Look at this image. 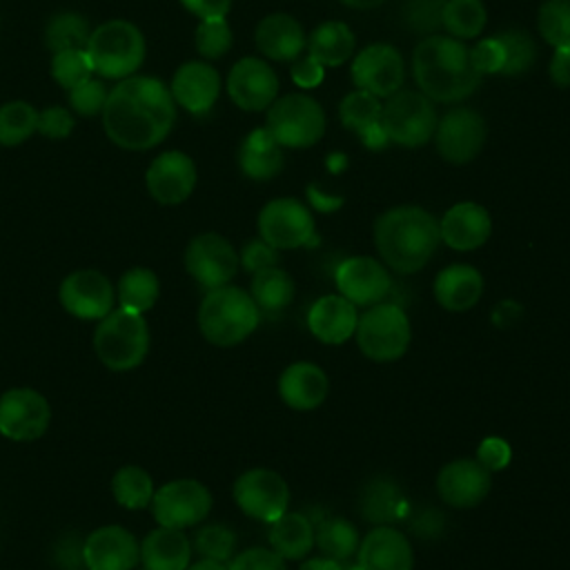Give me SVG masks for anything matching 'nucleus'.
Returning <instances> with one entry per match:
<instances>
[{
    "label": "nucleus",
    "instance_id": "nucleus-1",
    "mask_svg": "<svg viewBox=\"0 0 570 570\" xmlns=\"http://www.w3.org/2000/svg\"><path fill=\"white\" fill-rule=\"evenodd\" d=\"M176 120V102L165 82L149 76L122 78L107 96L102 125L122 149L142 151L167 138Z\"/></svg>",
    "mask_w": 570,
    "mask_h": 570
},
{
    "label": "nucleus",
    "instance_id": "nucleus-2",
    "mask_svg": "<svg viewBox=\"0 0 570 570\" xmlns=\"http://www.w3.org/2000/svg\"><path fill=\"white\" fill-rule=\"evenodd\" d=\"M439 243V220L416 205L392 207L374 223L376 252L399 274H414L425 267Z\"/></svg>",
    "mask_w": 570,
    "mask_h": 570
},
{
    "label": "nucleus",
    "instance_id": "nucleus-3",
    "mask_svg": "<svg viewBox=\"0 0 570 570\" xmlns=\"http://www.w3.org/2000/svg\"><path fill=\"white\" fill-rule=\"evenodd\" d=\"M414 80L432 102H456L481 85V73L472 67L470 49L452 36H428L412 53Z\"/></svg>",
    "mask_w": 570,
    "mask_h": 570
},
{
    "label": "nucleus",
    "instance_id": "nucleus-4",
    "mask_svg": "<svg viewBox=\"0 0 570 570\" xmlns=\"http://www.w3.org/2000/svg\"><path fill=\"white\" fill-rule=\"evenodd\" d=\"M261 321V312L249 292L236 285H220L205 294L198 307L200 334L218 347L243 343Z\"/></svg>",
    "mask_w": 570,
    "mask_h": 570
},
{
    "label": "nucleus",
    "instance_id": "nucleus-5",
    "mask_svg": "<svg viewBox=\"0 0 570 570\" xmlns=\"http://www.w3.org/2000/svg\"><path fill=\"white\" fill-rule=\"evenodd\" d=\"M94 350L102 365L114 372L138 367L149 352V327L142 314L129 309L109 312L94 332Z\"/></svg>",
    "mask_w": 570,
    "mask_h": 570
},
{
    "label": "nucleus",
    "instance_id": "nucleus-6",
    "mask_svg": "<svg viewBox=\"0 0 570 570\" xmlns=\"http://www.w3.org/2000/svg\"><path fill=\"white\" fill-rule=\"evenodd\" d=\"M85 49L94 71L109 80L134 76L145 60V38L140 29L127 20H107L96 27Z\"/></svg>",
    "mask_w": 570,
    "mask_h": 570
},
{
    "label": "nucleus",
    "instance_id": "nucleus-7",
    "mask_svg": "<svg viewBox=\"0 0 570 570\" xmlns=\"http://www.w3.org/2000/svg\"><path fill=\"white\" fill-rule=\"evenodd\" d=\"M354 336L361 354L376 363H390L407 352L412 327L403 307L381 301L358 316Z\"/></svg>",
    "mask_w": 570,
    "mask_h": 570
},
{
    "label": "nucleus",
    "instance_id": "nucleus-8",
    "mask_svg": "<svg viewBox=\"0 0 570 570\" xmlns=\"http://www.w3.org/2000/svg\"><path fill=\"white\" fill-rule=\"evenodd\" d=\"M267 131L281 147H312L325 134V111L318 100L307 94H287L269 105Z\"/></svg>",
    "mask_w": 570,
    "mask_h": 570
},
{
    "label": "nucleus",
    "instance_id": "nucleus-9",
    "mask_svg": "<svg viewBox=\"0 0 570 570\" xmlns=\"http://www.w3.org/2000/svg\"><path fill=\"white\" fill-rule=\"evenodd\" d=\"M381 127L390 142L423 147L436 131L434 102L421 91L399 89L381 109Z\"/></svg>",
    "mask_w": 570,
    "mask_h": 570
},
{
    "label": "nucleus",
    "instance_id": "nucleus-10",
    "mask_svg": "<svg viewBox=\"0 0 570 570\" xmlns=\"http://www.w3.org/2000/svg\"><path fill=\"white\" fill-rule=\"evenodd\" d=\"M212 510V492L196 479H174L160 485L151 499V514L165 528H191Z\"/></svg>",
    "mask_w": 570,
    "mask_h": 570
},
{
    "label": "nucleus",
    "instance_id": "nucleus-11",
    "mask_svg": "<svg viewBox=\"0 0 570 570\" xmlns=\"http://www.w3.org/2000/svg\"><path fill=\"white\" fill-rule=\"evenodd\" d=\"M234 501L252 519L272 523L289 505L287 481L269 468H249L234 481Z\"/></svg>",
    "mask_w": 570,
    "mask_h": 570
},
{
    "label": "nucleus",
    "instance_id": "nucleus-12",
    "mask_svg": "<svg viewBox=\"0 0 570 570\" xmlns=\"http://www.w3.org/2000/svg\"><path fill=\"white\" fill-rule=\"evenodd\" d=\"M258 234L276 249H296L314 238V216L296 198H274L258 214Z\"/></svg>",
    "mask_w": 570,
    "mask_h": 570
},
{
    "label": "nucleus",
    "instance_id": "nucleus-13",
    "mask_svg": "<svg viewBox=\"0 0 570 570\" xmlns=\"http://www.w3.org/2000/svg\"><path fill=\"white\" fill-rule=\"evenodd\" d=\"M240 258L234 245L214 232L198 234L185 249V267L189 276L207 289L227 285L238 272Z\"/></svg>",
    "mask_w": 570,
    "mask_h": 570
},
{
    "label": "nucleus",
    "instance_id": "nucleus-14",
    "mask_svg": "<svg viewBox=\"0 0 570 570\" xmlns=\"http://www.w3.org/2000/svg\"><path fill=\"white\" fill-rule=\"evenodd\" d=\"M51 423L49 401L31 387H13L0 396V434L9 441H36Z\"/></svg>",
    "mask_w": 570,
    "mask_h": 570
},
{
    "label": "nucleus",
    "instance_id": "nucleus-15",
    "mask_svg": "<svg viewBox=\"0 0 570 570\" xmlns=\"http://www.w3.org/2000/svg\"><path fill=\"white\" fill-rule=\"evenodd\" d=\"M62 307L82 321H100L114 312L116 292L98 269H78L62 278L58 289Z\"/></svg>",
    "mask_w": 570,
    "mask_h": 570
},
{
    "label": "nucleus",
    "instance_id": "nucleus-16",
    "mask_svg": "<svg viewBox=\"0 0 570 570\" xmlns=\"http://www.w3.org/2000/svg\"><path fill=\"white\" fill-rule=\"evenodd\" d=\"M405 78V65L396 47L385 42L367 45L352 60V80L356 89L370 91L376 98L396 94Z\"/></svg>",
    "mask_w": 570,
    "mask_h": 570
},
{
    "label": "nucleus",
    "instance_id": "nucleus-17",
    "mask_svg": "<svg viewBox=\"0 0 570 570\" xmlns=\"http://www.w3.org/2000/svg\"><path fill=\"white\" fill-rule=\"evenodd\" d=\"M434 140L443 160L465 165L481 151L485 142V120L474 109L456 107L436 122Z\"/></svg>",
    "mask_w": 570,
    "mask_h": 570
},
{
    "label": "nucleus",
    "instance_id": "nucleus-18",
    "mask_svg": "<svg viewBox=\"0 0 570 570\" xmlns=\"http://www.w3.org/2000/svg\"><path fill=\"white\" fill-rule=\"evenodd\" d=\"M338 294L345 296L354 305H376L381 303L390 289L392 278L381 261L372 256H350L345 258L334 274Z\"/></svg>",
    "mask_w": 570,
    "mask_h": 570
},
{
    "label": "nucleus",
    "instance_id": "nucleus-19",
    "mask_svg": "<svg viewBox=\"0 0 570 570\" xmlns=\"http://www.w3.org/2000/svg\"><path fill=\"white\" fill-rule=\"evenodd\" d=\"M227 94L243 111L267 109L276 100L278 76L261 58H240L227 76Z\"/></svg>",
    "mask_w": 570,
    "mask_h": 570
},
{
    "label": "nucleus",
    "instance_id": "nucleus-20",
    "mask_svg": "<svg viewBox=\"0 0 570 570\" xmlns=\"http://www.w3.org/2000/svg\"><path fill=\"white\" fill-rule=\"evenodd\" d=\"M492 488V472L476 459H454L436 474L439 497L459 510L479 505Z\"/></svg>",
    "mask_w": 570,
    "mask_h": 570
},
{
    "label": "nucleus",
    "instance_id": "nucleus-21",
    "mask_svg": "<svg viewBox=\"0 0 570 570\" xmlns=\"http://www.w3.org/2000/svg\"><path fill=\"white\" fill-rule=\"evenodd\" d=\"M140 543L122 525H100L82 543V563L89 570H134Z\"/></svg>",
    "mask_w": 570,
    "mask_h": 570
},
{
    "label": "nucleus",
    "instance_id": "nucleus-22",
    "mask_svg": "<svg viewBox=\"0 0 570 570\" xmlns=\"http://www.w3.org/2000/svg\"><path fill=\"white\" fill-rule=\"evenodd\" d=\"M147 189L160 205L187 200L196 187V165L183 151H163L147 167Z\"/></svg>",
    "mask_w": 570,
    "mask_h": 570
},
{
    "label": "nucleus",
    "instance_id": "nucleus-23",
    "mask_svg": "<svg viewBox=\"0 0 570 570\" xmlns=\"http://www.w3.org/2000/svg\"><path fill=\"white\" fill-rule=\"evenodd\" d=\"M356 566L361 570H412L414 550L394 525H374L358 543Z\"/></svg>",
    "mask_w": 570,
    "mask_h": 570
},
{
    "label": "nucleus",
    "instance_id": "nucleus-24",
    "mask_svg": "<svg viewBox=\"0 0 570 570\" xmlns=\"http://www.w3.org/2000/svg\"><path fill=\"white\" fill-rule=\"evenodd\" d=\"M441 240L456 249V252H470L481 247L490 234H492V218L488 209L479 203L463 200L452 205L443 218L439 220Z\"/></svg>",
    "mask_w": 570,
    "mask_h": 570
},
{
    "label": "nucleus",
    "instance_id": "nucleus-25",
    "mask_svg": "<svg viewBox=\"0 0 570 570\" xmlns=\"http://www.w3.org/2000/svg\"><path fill=\"white\" fill-rule=\"evenodd\" d=\"M169 91L174 102H178L183 109L194 116H203L214 107L220 94V76L207 62H185L174 73Z\"/></svg>",
    "mask_w": 570,
    "mask_h": 570
},
{
    "label": "nucleus",
    "instance_id": "nucleus-26",
    "mask_svg": "<svg viewBox=\"0 0 570 570\" xmlns=\"http://www.w3.org/2000/svg\"><path fill=\"white\" fill-rule=\"evenodd\" d=\"M278 394L292 410H314L330 394V379L312 361H296L287 365L278 379Z\"/></svg>",
    "mask_w": 570,
    "mask_h": 570
},
{
    "label": "nucleus",
    "instance_id": "nucleus-27",
    "mask_svg": "<svg viewBox=\"0 0 570 570\" xmlns=\"http://www.w3.org/2000/svg\"><path fill=\"white\" fill-rule=\"evenodd\" d=\"M358 323L356 305L341 294L321 296L307 312L309 332L327 345H341L354 336Z\"/></svg>",
    "mask_w": 570,
    "mask_h": 570
},
{
    "label": "nucleus",
    "instance_id": "nucleus-28",
    "mask_svg": "<svg viewBox=\"0 0 570 570\" xmlns=\"http://www.w3.org/2000/svg\"><path fill=\"white\" fill-rule=\"evenodd\" d=\"M381 98L370 91L354 89L341 100L338 118L347 129L358 134L365 147L383 149L390 140L381 127Z\"/></svg>",
    "mask_w": 570,
    "mask_h": 570
},
{
    "label": "nucleus",
    "instance_id": "nucleus-29",
    "mask_svg": "<svg viewBox=\"0 0 570 570\" xmlns=\"http://www.w3.org/2000/svg\"><path fill=\"white\" fill-rule=\"evenodd\" d=\"M483 294V276L472 265H448L434 278V298L448 312H468Z\"/></svg>",
    "mask_w": 570,
    "mask_h": 570
},
{
    "label": "nucleus",
    "instance_id": "nucleus-30",
    "mask_svg": "<svg viewBox=\"0 0 570 570\" xmlns=\"http://www.w3.org/2000/svg\"><path fill=\"white\" fill-rule=\"evenodd\" d=\"M305 45L303 27L287 13H269L256 27V47L272 60H296Z\"/></svg>",
    "mask_w": 570,
    "mask_h": 570
},
{
    "label": "nucleus",
    "instance_id": "nucleus-31",
    "mask_svg": "<svg viewBox=\"0 0 570 570\" xmlns=\"http://www.w3.org/2000/svg\"><path fill=\"white\" fill-rule=\"evenodd\" d=\"M140 563L145 570H187L191 543L183 530L160 525L142 539Z\"/></svg>",
    "mask_w": 570,
    "mask_h": 570
},
{
    "label": "nucleus",
    "instance_id": "nucleus-32",
    "mask_svg": "<svg viewBox=\"0 0 570 570\" xmlns=\"http://www.w3.org/2000/svg\"><path fill=\"white\" fill-rule=\"evenodd\" d=\"M238 165L240 171L252 180H269L274 178L283 165V147L276 142V138L267 131V127L254 129L245 136L238 149Z\"/></svg>",
    "mask_w": 570,
    "mask_h": 570
},
{
    "label": "nucleus",
    "instance_id": "nucleus-33",
    "mask_svg": "<svg viewBox=\"0 0 570 570\" xmlns=\"http://www.w3.org/2000/svg\"><path fill=\"white\" fill-rule=\"evenodd\" d=\"M269 546L287 561H298L314 548V525L301 512H283L269 523Z\"/></svg>",
    "mask_w": 570,
    "mask_h": 570
},
{
    "label": "nucleus",
    "instance_id": "nucleus-34",
    "mask_svg": "<svg viewBox=\"0 0 570 570\" xmlns=\"http://www.w3.org/2000/svg\"><path fill=\"white\" fill-rule=\"evenodd\" d=\"M405 497L401 488L390 479H372L358 497L361 517L374 525H392L403 517Z\"/></svg>",
    "mask_w": 570,
    "mask_h": 570
},
{
    "label": "nucleus",
    "instance_id": "nucleus-35",
    "mask_svg": "<svg viewBox=\"0 0 570 570\" xmlns=\"http://www.w3.org/2000/svg\"><path fill=\"white\" fill-rule=\"evenodd\" d=\"M307 53L323 67H338L354 53V33L345 22H321L307 38Z\"/></svg>",
    "mask_w": 570,
    "mask_h": 570
},
{
    "label": "nucleus",
    "instance_id": "nucleus-36",
    "mask_svg": "<svg viewBox=\"0 0 570 570\" xmlns=\"http://www.w3.org/2000/svg\"><path fill=\"white\" fill-rule=\"evenodd\" d=\"M294 289L296 287L292 276L276 265V267L261 269L252 276L249 296L254 298L258 312L278 314L285 307H289V303L294 301Z\"/></svg>",
    "mask_w": 570,
    "mask_h": 570
},
{
    "label": "nucleus",
    "instance_id": "nucleus-37",
    "mask_svg": "<svg viewBox=\"0 0 570 570\" xmlns=\"http://www.w3.org/2000/svg\"><path fill=\"white\" fill-rule=\"evenodd\" d=\"M160 296L158 276L147 267H131L127 269L116 287V301L122 309L142 314L156 305Z\"/></svg>",
    "mask_w": 570,
    "mask_h": 570
},
{
    "label": "nucleus",
    "instance_id": "nucleus-38",
    "mask_svg": "<svg viewBox=\"0 0 570 570\" xmlns=\"http://www.w3.org/2000/svg\"><path fill=\"white\" fill-rule=\"evenodd\" d=\"M361 537L354 523L341 517H330L318 523L314 530V546L323 552V557L336 559V561H350L358 550Z\"/></svg>",
    "mask_w": 570,
    "mask_h": 570
},
{
    "label": "nucleus",
    "instance_id": "nucleus-39",
    "mask_svg": "<svg viewBox=\"0 0 570 570\" xmlns=\"http://www.w3.org/2000/svg\"><path fill=\"white\" fill-rule=\"evenodd\" d=\"M114 499L127 510H142L154 499V481L147 470L138 465H122L111 479Z\"/></svg>",
    "mask_w": 570,
    "mask_h": 570
},
{
    "label": "nucleus",
    "instance_id": "nucleus-40",
    "mask_svg": "<svg viewBox=\"0 0 570 570\" xmlns=\"http://www.w3.org/2000/svg\"><path fill=\"white\" fill-rule=\"evenodd\" d=\"M488 20L485 4L481 0H445L441 24L456 40L476 38Z\"/></svg>",
    "mask_w": 570,
    "mask_h": 570
},
{
    "label": "nucleus",
    "instance_id": "nucleus-41",
    "mask_svg": "<svg viewBox=\"0 0 570 570\" xmlns=\"http://www.w3.org/2000/svg\"><path fill=\"white\" fill-rule=\"evenodd\" d=\"M89 36H91V29L85 16L65 11L49 20L45 31V42L56 53L62 49H85Z\"/></svg>",
    "mask_w": 570,
    "mask_h": 570
},
{
    "label": "nucleus",
    "instance_id": "nucleus-42",
    "mask_svg": "<svg viewBox=\"0 0 570 570\" xmlns=\"http://www.w3.org/2000/svg\"><path fill=\"white\" fill-rule=\"evenodd\" d=\"M38 129V111L24 100L0 107V145L16 147Z\"/></svg>",
    "mask_w": 570,
    "mask_h": 570
},
{
    "label": "nucleus",
    "instance_id": "nucleus-43",
    "mask_svg": "<svg viewBox=\"0 0 570 570\" xmlns=\"http://www.w3.org/2000/svg\"><path fill=\"white\" fill-rule=\"evenodd\" d=\"M497 38L501 40L503 51H505V65H503L501 73L519 76V73H525L534 65L537 45L528 31L505 29V31H499Z\"/></svg>",
    "mask_w": 570,
    "mask_h": 570
},
{
    "label": "nucleus",
    "instance_id": "nucleus-44",
    "mask_svg": "<svg viewBox=\"0 0 570 570\" xmlns=\"http://www.w3.org/2000/svg\"><path fill=\"white\" fill-rule=\"evenodd\" d=\"M537 24L548 45L570 47V0H546L539 7Z\"/></svg>",
    "mask_w": 570,
    "mask_h": 570
},
{
    "label": "nucleus",
    "instance_id": "nucleus-45",
    "mask_svg": "<svg viewBox=\"0 0 570 570\" xmlns=\"http://www.w3.org/2000/svg\"><path fill=\"white\" fill-rule=\"evenodd\" d=\"M91 73H94V67L87 49H62L53 53L51 76L65 89L80 85L82 80L91 78Z\"/></svg>",
    "mask_w": 570,
    "mask_h": 570
},
{
    "label": "nucleus",
    "instance_id": "nucleus-46",
    "mask_svg": "<svg viewBox=\"0 0 570 570\" xmlns=\"http://www.w3.org/2000/svg\"><path fill=\"white\" fill-rule=\"evenodd\" d=\"M194 548L200 557L205 559H216V561H229L236 550V534L223 523H209L198 528L194 537Z\"/></svg>",
    "mask_w": 570,
    "mask_h": 570
},
{
    "label": "nucleus",
    "instance_id": "nucleus-47",
    "mask_svg": "<svg viewBox=\"0 0 570 570\" xmlns=\"http://www.w3.org/2000/svg\"><path fill=\"white\" fill-rule=\"evenodd\" d=\"M232 29L225 18H207L196 27V49L203 58H220L232 47Z\"/></svg>",
    "mask_w": 570,
    "mask_h": 570
},
{
    "label": "nucleus",
    "instance_id": "nucleus-48",
    "mask_svg": "<svg viewBox=\"0 0 570 570\" xmlns=\"http://www.w3.org/2000/svg\"><path fill=\"white\" fill-rule=\"evenodd\" d=\"M443 7L445 0H407L403 7V20L412 31L434 36V31L441 27Z\"/></svg>",
    "mask_w": 570,
    "mask_h": 570
},
{
    "label": "nucleus",
    "instance_id": "nucleus-49",
    "mask_svg": "<svg viewBox=\"0 0 570 570\" xmlns=\"http://www.w3.org/2000/svg\"><path fill=\"white\" fill-rule=\"evenodd\" d=\"M107 96H109V91H107L102 80L87 78L80 85L71 87L67 98H69V105H71V109L76 114H80V116H96V114H102Z\"/></svg>",
    "mask_w": 570,
    "mask_h": 570
},
{
    "label": "nucleus",
    "instance_id": "nucleus-50",
    "mask_svg": "<svg viewBox=\"0 0 570 570\" xmlns=\"http://www.w3.org/2000/svg\"><path fill=\"white\" fill-rule=\"evenodd\" d=\"M227 570H287L285 559L272 548H247L229 559Z\"/></svg>",
    "mask_w": 570,
    "mask_h": 570
},
{
    "label": "nucleus",
    "instance_id": "nucleus-51",
    "mask_svg": "<svg viewBox=\"0 0 570 570\" xmlns=\"http://www.w3.org/2000/svg\"><path fill=\"white\" fill-rule=\"evenodd\" d=\"M470 60L472 67L483 76V73H501L503 65H505V51L503 45L497 36L492 38H483L479 40L472 49H470Z\"/></svg>",
    "mask_w": 570,
    "mask_h": 570
},
{
    "label": "nucleus",
    "instance_id": "nucleus-52",
    "mask_svg": "<svg viewBox=\"0 0 570 570\" xmlns=\"http://www.w3.org/2000/svg\"><path fill=\"white\" fill-rule=\"evenodd\" d=\"M240 265L256 274L261 269H267V267H276L278 265V249L272 247L269 243H265L263 238H254L249 243H245L243 252H240Z\"/></svg>",
    "mask_w": 570,
    "mask_h": 570
},
{
    "label": "nucleus",
    "instance_id": "nucleus-53",
    "mask_svg": "<svg viewBox=\"0 0 570 570\" xmlns=\"http://www.w3.org/2000/svg\"><path fill=\"white\" fill-rule=\"evenodd\" d=\"M510 459H512V448L501 436H485L476 448V461L490 472L503 470L510 463Z\"/></svg>",
    "mask_w": 570,
    "mask_h": 570
},
{
    "label": "nucleus",
    "instance_id": "nucleus-54",
    "mask_svg": "<svg viewBox=\"0 0 570 570\" xmlns=\"http://www.w3.org/2000/svg\"><path fill=\"white\" fill-rule=\"evenodd\" d=\"M73 129V116L65 107H47L38 111V129L47 138H67Z\"/></svg>",
    "mask_w": 570,
    "mask_h": 570
},
{
    "label": "nucleus",
    "instance_id": "nucleus-55",
    "mask_svg": "<svg viewBox=\"0 0 570 570\" xmlns=\"http://www.w3.org/2000/svg\"><path fill=\"white\" fill-rule=\"evenodd\" d=\"M292 80L303 87V89H309V87H316L321 80H323V65L316 62L309 53L301 60H296V65L292 67Z\"/></svg>",
    "mask_w": 570,
    "mask_h": 570
},
{
    "label": "nucleus",
    "instance_id": "nucleus-56",
    "mask_svg": "<svg viewBox=\"0 0 570 570\" xmlns=\"http://www.w3.org/2000/svg\"><path fill=\"white\" fill-rule=\"evenodd\" d=\"M180 4L198 16L200 20L207 18H225V13L232 7V0H180Z\"/></svg>",
    "mask_w": 570,
    "mask_h": 570
},
{
    "label": "nucleus",
    "instance_id": "nucleus-57",
    "mask_svg": "<svg viewBox=\"0 0 570 570\" xmlns=\"http://www.w3.org/2000/svg\"><path fill=\"white\" fill-rule=\"evenodd\" d=\"M550 78L561 89L570 87V47L554 49V56L550 60Z\"/></svg>",
    "mask_w": 570,
    "mask_h": 570
},
{
    "label": "nucleus",
    "instance_id": "nucleus-58",
    "mask_svg": "<svg viewBox=\"0 0 570 570\" xmlns=\"http://www.w3.org/2000/svg\"><path fill=\"white\" fill-rule=\"evenodd\" d=\"M298 570H345L341 561L336 559H330V557H312V559H305Z\"/></svg>",
    "mask_w": 570,
    "mask_h": 570
},
{
    "label": "nucleus",
    "instance_id": "nucleus-59",
    "mask_svg": "<svg viewBox=\"0 0 570 570\" xmlns=\"http://www.w3.org/2000/svg\"><path fill=\"white\" fill-rule=\"evenodd\" d=\"M307 194H309V200H312V205L316 207V209H321V212H330V209H336V207H341V198H330V196H325V194H321L316 187H307Z\"/></svg>",
    "mask_w": 570,
    "mask_h": 570
},
{
    "label": "nucleus",
    "instance_id": "nucleus-60",
    "mask_svg": "<svg viewBox=\"0 0 570 570\" xmlns=\"http://www.w3.org/2000/svg\"><path fill=\"white\" fill-rule=\"evenodd\" d=\"M501 316H508V325H512L514 318L521 316V307H519L517 303H512V301H503V303L497 305V309H494V314H492V323H494L497 318H501Z\"/></svg>",
    "mask_w": 570,
    "mask_h": 570
},
{
    "label": "nucleus",
    "instance_id": "nucleus-61",
    "mask_svg": "<svg viewBox=\"0 0 570 570\" xmlns=\"http://www.w3.org/2000/svg\"><path fill=\"white\" fill-rule=\"evenodd\" d=\"M187 570H227V566L223 561L216 559H205L200 557V561H194L187 566Z\"/></svg>",
    "mask_w": 570,
    "mask_h": 570
},
{
    "label": "nucleus",
    "instance_id": "nucleus-62",
    "mask_svg": "<svg viewBox=\"0 0 570 570\" xmlns=\"http://www.w3.org/2000/svg\"><path fill=\"white\" fill-rule=\"evenodd\" d=\"M341 2L352 9H372V7H379L383 0H341Z\"/></svg>",
    "mask_w": 570,
    "mask_h": 570
},
{
    "label": "nucleus",
    "instance_id": "nucleus-63",
    "mask_svg": "<svg viewBox=\"0 0 570 570\" xmlns=\"http://www.w3.org/2000/svg\"><path fill=\"white\" fill-rule=\"evenodd\" d=\"M142 570H145V568H142Z\"/></svg>",
    "mask_w": 570,
    "mask_h": 570
}]
</instances>
